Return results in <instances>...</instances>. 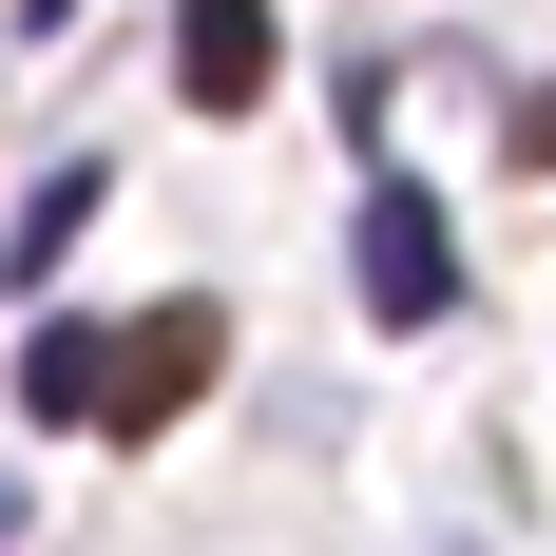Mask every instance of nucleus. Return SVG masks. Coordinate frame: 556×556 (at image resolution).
I'll use <instances>...</instances> for the list:
<instances>
[{
	"label": "nucleus",
	"mask_w": 556,
	"mask_h": 556,
	"mask_svg": "<svg viewBox=\"0 0 556 556\" xmlns=\"http://www.w3.org/2000/svg\"><path fill=\"white\" fill-rule=\"evenodd\" d=\"M345 269H365V307H384V327H442V307H460V230H442V192H422V173H365Z\"/></svg>",
	"instance_id": "nucleus-1"
},
{
	"label": "nucleus",
	"mask_w": 556,
	"mask_h": 556,
	"mask_svg": "<svg viewBox=\"0 0 556 556\" xmlns=\"http://www.w3.org/2000/svg\"><path fill=\"white\" fill-rule=\"evenodd\" d=\"M212 365H230V307H154V327H115V403L97 422H173Z\"/></svg>",
	"instance_id": "nucleus-2"
},
{
	"label": "nucleus",
	"mask_w": 556,
	"mask_h": 556,
	"mask_svg": "<svg viewBox=\"0 0 556 556\" xmlns=\"http://www.w3.org/2000/svg\"><path fill=\"white\" fill-rule=\"evenodd\" d=\"M173 58H192V77H173L192 115H250L269 97V0H173Z\"/></svg>",
	"instance_id": "nucleus-3"
},
{
	"label": "nucleus",
	"mask_w": 556,
	"mask_h": 556,
	"mask_svg": "<svg viewBox=\"0 0 556 556\" xmlns=\"http://www.w3.org/2000/svg\"><path fill=\"white\" fill-rule=\"evenodd\" d=\"M77 230H97V154H58L39 192H20V230H0V288H58V269H77Z\"/></svg>",
	"instance_id": "nucleus-4"
},
{
	"label": "nucleus",
	"mask_w": 556,
	"mask_h": 556,
	"mask_svg": "<svg viewBox=\"0 0 556 556\" xmlns=\"http://www.w3.org/2000/svg\"><path fill=\"white\" fill-rule=\"evenodd\" d=\"M115 403V327H39L20 345V422H97Z\"/></svg>",
	"instance_id": "nucleus-5"
},
{
	"label": "nucleus",
	"mask_w": 556,
	"mask_h": 556,
	"mask_svg": "<svg viewBox=\"0 0 556 556\" xmlns=\"http://www.w3.org/2000/svg\"><path fill=\"white\" fill-rule=\"evenodd\" d=\"M518 173H556V97H538V115H518Z\"/></svg>",
	"instance_id": "nucleus-6"
},
{
	"label": "nucleus",
	"mask_w": 556,
	"mask_h": 556,
	"mask_svg": "<svg viewBox=\"0 0 556 556\" xmlns=\"http://www.w3.org/2000/svg\"><path fill=\"white\" fill-rule=\"evenodd\" d=\"M0 556H20V500H0Z\"/></svg>",
	"instance_id": "nucleus-7"
}]
</instances>
